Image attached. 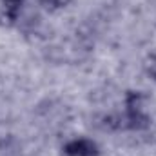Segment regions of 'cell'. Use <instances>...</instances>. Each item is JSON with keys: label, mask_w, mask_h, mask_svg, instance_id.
Here are the masks:
<instances>
[{"label": "cell", "mask_w": 156, "mask_h": 156, "mask_svg": "<svg viewBox=\"0 0 156 156\" xmlns=\"http://www.w3.org/2000/svg\"><path fill=\"white\" fill-rule=\"evenodd\" d=\"M94 153V147L89 142H76L69 147V154L73 156H91Z\"/></svg>", "instance_id": "6da1fadb"}, {"label": "cell", "mask_w": 156, "mask_h": 156, "mask_svg": "<svg viewBox=\"0 0 156 156\" xmlns=\"http://www.w3.org/2000/svg\"><path fill=\"white\" fill-rule=\"evenodd\" d=\"M4 4H5L7 9H15V7L20 5V0H4Z\"/></svg>", "instance_id": "7a4b0ae2"}]
</instances>
